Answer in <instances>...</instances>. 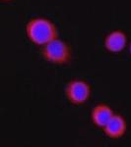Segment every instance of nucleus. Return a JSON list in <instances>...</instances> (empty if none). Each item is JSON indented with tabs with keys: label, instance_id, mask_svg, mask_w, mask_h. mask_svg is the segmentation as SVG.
Here are the masks:
<instances>
[{
	"label": "nucleus",
	"instance_id": "obj_1",
	"mask_svg": "<svg viewBox=\"0 0 131 147\" xmlns=\"http://www.w3.org/2000/svg\"><path fill=\"white\" fill-rule=\"evenodd\" d=\"M26 35L32 43L44 46L58 37L56 25L46 17H34L28 21L25 27Z\"/></svg>",
	"mask_w": 131,
	"mask_h": 147
},
{
	"label": "nucleus",
	"instance_id": "obj_2",
	"mask_svg": "<svg viewBox=\"0 0 131 147\" xmlns=\"http://www.w3.org/2000/svg\"><path fill=\"white\" fill-rule=\"evenodd\" d=\"M42 47V56L46 62L58 66L70 62L72 57L71 47L63 39L56 37Z\"/></svg>",
	"mask_w": 131,
	"mask_h": 147
},
{
	"label": "nucleus",
	"instance_id": "obj_3",
	"mask_svg": "<svg viewBox=\"0 0 131 147\" xmlns=\"http://www.w3.org/2000/svg\"><path fill=\"white\" fill-rule=\"evenodd\" d=\"M92 87L89 82L82 79H73L66 84L65 96L73 105H82L90 99Z\"/></svg>",
	"mask_w": 131,
	"mask_h": 147
},
{
	"label": "nucleus",
	"instance_id": "obj_4",
	"mask_svg": "<svg viewBox=\"0 0 131 147\" xmlns=\"http://www.w3.org/2000/svg\"><path fill=\"white\" fill-rule=\"evenodd\" d=\"M128 43L127 35L121 30H113L106 35L104 46L111 53H120L125 49Z\"/></svg>",
	"mask_w": 131,
	"mask_h": 147
},
{
	"label": "nucleus",
	"instance_id": "obj_5",
	"mask_svg": "<svg viewBox=\"0 0 131 147\" xmlns=\"http://www.w3.org/2000/svg\"><path fill=\"white\" fill-rule=\"evenodd\" d=\"M103 131L106 136L111 139L121 138L126 134L127 123L125 118L121 114L114 113L111 120L103 127Z\"/></svg>",
	"mask_w": 131,
	"mask_h": 147
},
{
	"label": "nucleus",
	"instance_id": "obj_6",
	"mask_svg": "<svg viewBox=\"0 0 131 147\" xmlns=\"http://www.w3.org/2000/svg\"><path fill=\"white\" fill-rule=\"evenodd\" d=\"M113 110L109 105L106 103H99L92 109L91 120L96 127L103 129L113 116Z\"/></svg>",
	"mask_w": 131,
	"mask_h": 147
},
{
	"label": "nucleus",
	"instance_id": "obj_7",
	"mask_svg": "<svg viewBox=\"0 0 131 147\" xmlns=\"http://www.w3.org/2000/svg\"><path fill=\"white\" fill-rule=\"evenodd\" d=\"M129 53H130V55H131V41H130V43H129Z\"/></svg>",
	"mask_w": 131,
	"mask_h": 147
},
{
	"label": "nucleus",
	"instance_id": "obj_8",
	"mask_svg": "<svg viewBox=\"0 0 131 147\" xmlns=\"http://www.w3.org/2000/svg\"><path fill=\"white\" fill-rule=\"evenodd\" d=\"M1 1H5V2H7V1H12V0H1Z\"/></svg>",
	"mask_w": 131,
	"mask_h": 147
}]
</instances>
